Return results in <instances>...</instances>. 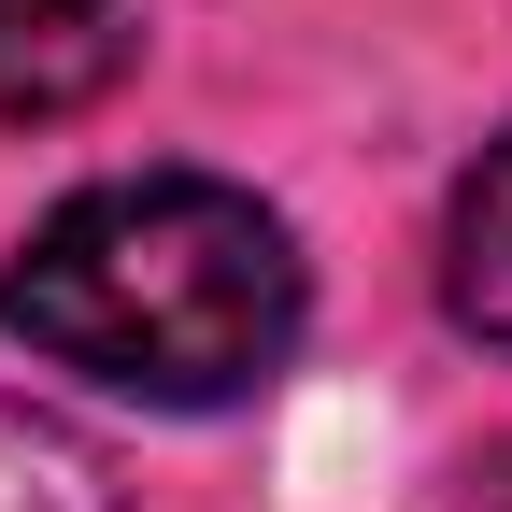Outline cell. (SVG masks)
<instances>
[{"label":"cell","mask_w":512,"mask_h":512,"mask_svg":"<svg viewBox=\"0 0 512 512\" xmlns=\"http://www.w3.org/2000/svg\"><path fill=\"white\" fill-rule=\"evenodd\" d=\"M299 242L271 200H242L214 171H128L57 200L15 271H0V328L29 356L114 384L157 413H228L299 356Z\"/></svg>","instance_id":"cell-1"},{"label":"cell","mask_w":512,"mask_h":512,"mask_svg":"<svg viewBox=\"0 0 512 512\" xmlns=\"http://www.w3.org/2000/svg\"><path fill=\"white\" fill-rule=\"evenodd\" d=\"M143 0H0V128H57L128 86Z\"/></svg>","instance_id":"cell-2"},{"label":"cell","mask_w":512,"mask_h":512,"mask_svg":"<svg viewBox=\"0 0 512 512\" xmlns=\"http://www.w3.org/2000/svg\"><path fill=\"white\" fill-rule=\"evenodd\" d=\"M441 299H456V328L512 356V128L470 157L456 214H441Z\"/></svg>","instance_id":"cell-3"},{"label":"cell","mask_w":512,"mask_h":512,"mask_svg":"<svg viewBox=\"0 0 512 512\" xmlns=\"http://www.w3.org/2000/svg\"><path fill=\"white\" fill-rule=\"evenodd\" d=\"M0 512H128V484H114L100 441H72L57 413L0 399Z\"/></svg>","instance_id":"cell-4"}]
</instances>
